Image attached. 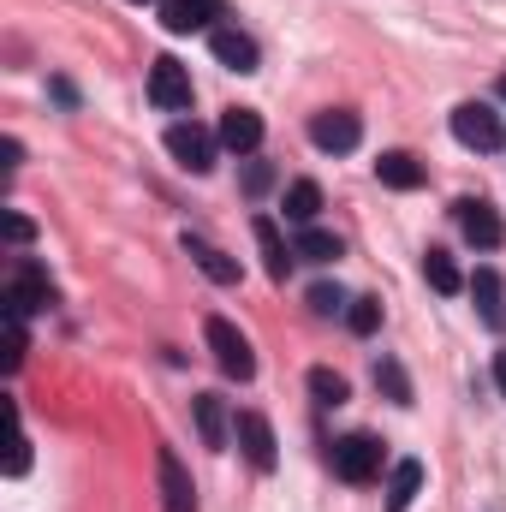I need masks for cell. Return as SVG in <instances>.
Instances as JSON below:
<instances>
[{"instance_id": "f1b7e54d", "label": "cell", "mask_w": 506, "mask_h": 512, "mask_svg": "<svg viewBox=\"0 0 506 512\" xmlns=\"http://www.w3.org/2000/svg\"><path fill=\"white\" fill-rule=\"evenodd\" d=\"M268 185H274V167H268V161H245V191H251V197H262Z\"/></svg>"}, {"instance_id": "1f68e13d", "label": "cell", "mask_w": 506, "mask_h": 512, "mask_svg": "<svg viewBox=\"0 0 506 512\" xmlns=\"http://www.w3.org/2000/svg\"><path fill=\"white\" fill-rule=\"evenodd\" d=\"M501 102H506V72H501Z\"/></svg>"}, {"instance_id": "2e32d148", "label": "cell", "mask_w": 506, "mask_h": 512, "mask_svg": "<svg viewBox=\"0 0 506 512\" xmlns=\"http://www.w3.org/2000/svg\"><path fill=\"white\" fill-rule=\"evenodd\" d=\"M376 179L387 185V191H417V185H423V161L405 155V149H387V155L376 161Z\"/></svg>"}, {"instance_id": "6da1fadb", "label": "cell", "mask_w": 506, "mask_h": 512, "mask_svg": "<svg viewBox=\"0 0 506 512\" xmlns=\"http://www.w3.org/2000/svg\"><path fill=\"white\" fill-rule=\"evenodd\" d=\"M203 340H209V352H215V364L233 376V382H251L256 376V358H251V340L227 322V316H209L203 322Z\"/></svg>"}, {"instance_id": "5bb4252c", "label": "cell", "mask_w": 506, "mask_h": 512, "mask_svg": "<svg viewBox=\"0 0 506 512\" xmlns=\"http://www.w3.org/2000/svg\"><path fill=\"white\" fill-rule=\"evenodd\" d=\"M209 48L227 72H256V42L245 30H209Z\"/></svg>"}, {"instance_id": "83f0119b", "label": "cell", "mask_w": 506, "mask_h": 512, "mask_svg": "<svg viewBox=\"0 0 506 512\" xmlns=\"http://www.w3.org/2000/svg\"><path fill=\"white\" fill-rule=\"evenodd\" d=\"M346 304H352V298H346L340 286H310V310H316V316H334V310H346Z\"/></svg>"}, {"instance_id": "d6986e66", "label": "cell", "mask_w": 506, "mask_h": 512, "mask_svg": "<svg viewBox=\"0 0 506 512\" xmlns=\"http://www.w3.org/2000/svg\"><path fill=\"white\" fill-rule=\"evenodd\" d=\"M191 411H197L203 447H227V405H221V393H197V399H191Z\"/></svg>"}, {"instance_id": "4316f807", "label": "cell", "mask_w": 506, "mask_h": 512, "mask_svg": "<svg viewBox=\"0 0 506 512\" xmlns=\"http://www.w3.org/2000/svg\"><path fill=\"white\" fill-rule=\"evenodd\" d=\"M30 471V441H24V429H18V417H12V441H6V477H24Z\"/></svg>"}, {"instance_id": "277c9868", "label": "cell", "mask_w": 506, "mask_h": 512, "mask_svg": "<svg viewBox=\"0 0 506 512\" xmlns=\"http://www.w3.org/2000/svg\"><path fill=\"white\" fill-rule=\"evenodd\" d=\"M149 102H155L161 114H179V108H191V72H185L173 54H161V60L149 66Z\"/></svg>"}, {"instance_id": "603a6c76", "label": "cell", "mask_w": 506, "mask_h": 512, "mask_svg": "<svg viewBox=\"0 0 506 512\" xmlns=\"http://www.w3.org/2000/svg\"><path fill=\"white\" fill-rule=\"evenodd\" d=\"M346 328H352V334H376L381 328V298H352V304H346Z\"/></svg>"}, {"instance_id": "d6a6232c", "label": "cell", "mask_w": 506, "mask_h": 512, "mask_svg": "<svg viewBox=\"0 0 506 512\" xmlns=\"http://www.w3.org/2000/svg\"><path fill=\"white\" fill-rule=\"evenodd\" d=\"M131 6H143V0H131Z\"/></svg>"}, {"instance_id": "ba28073f", "label": "cell", "mask_w": 506, "mask_h": 512, "mask_svg": "<svg viewBox=\"0 0 506 512\" xmlns=\"http://www.w3.org/2000/svg\"><path fill=\"white\" fill-rule=\"evenodd\" d=\"M155 477H161V507L167 512H197V483H191V471L179 465L173 447L155 453Z\"/></svg>"}, {"instance_id": "3957f363", "label": "cell", "mask_w": 506, "mask_h": 512, "mask_svg": "<svg viewBox=\"0 0 506 512\" xmlns=\"http://www.w3.org/2000/svg\"><path fill=\"white\" fill-rule=\"evenodd\" d=\"M310 143L328 149V155H346V149L364 143V120H358L352 108H322V114L310 120Z\"/></svg>"}, {"instance_id": "cb8c5ba5", "label": "cell", "mask_w": 506, "mask_h": 512, "mask_svg": "<svg viewBox=\"0 0 506 512\" xmlns=\"http://www.w3.org/2000/svg\"><path fill=\"white\" fill-rule=\"evenodd\" d=\"M310 393H316V405H346V376H334V370H310Z\"/></svg>"}, {"instance_id": "5b68a950", "label": "cell", "mask_w": 506, "mask_h": 512, "mask_svg": "<svg viewBox=\"0 0 506 512\" xmlns=\"http://www.w3.org/2000/svg\"><path fill=\"white\" fill-rule=\"evenodd\" d=\"M48 304H54V280L36 262H18V274L6 280V316H30V310H48Z\"/></svg>"}, {"instance_id": "ffe728a7", "label": "cell", "mask_w": 506, "mask_h": 512, "mask_svg": "<svg viewBox=\"0 0 506 512\" xmlns=\"http://www.w3.org/2000/svg\"><path fill=\"white\" fill-rule=\"evenodd\" d=\"M471 292H477V310H483V322H489V328H506V292H501V274H495V268H477Z\"/></svg>"}, {"instance_id": "9c48e42d", "label": "cell", "mask_w": 506, "mask_h": 512, "mask_svg": "<svg viewBox=\"0 0 506 512\" xmlns=\"http://www.w3.org/2000/svg\"><path fill=\"white\" fill-rule=\"evenodd\" d=\"M167 149H173V161L191 167V173H209V167H215V137L203 126H191V120L167 126Z\"/></svg>"}, {"instance_id": "4fadbf2b", "label": "cell", "mask_w": 506, "mask_h": 512, "mask_svg": "<svg viewBox=\"0 0 506 512\" xmlns=\"http://www.w3.org/2000/svg\"><path fill=\"white\" fill-rule=\"evenodd\" d=\"M251 233H256V251H262V268H268V280L280 286V280H286V268H292V251H286L280 227H274L268 215H256V221H251Z\"/></svg>"}, {"instance_id": "ac0fdd59", "label": "cell", "mask_w": 506, "mask_h": 512, "mask_svg": "<svg viewBox=\"0 0 506 512\" xmlns=\"http://www.w3.org/2000/svg\"><path fill=\"white\" fill-rule=\"evenodd\" d=\"M417 489H423V465H417V459H399V465L387 471V512H405L417 501Z\"/></svg>"}, {"instance_id": "7a4b0ae2", "label": "cell", "mask_w": 506, "mask_h": 512, "mask_svg": "<svg viewBox=\"0 0 506 512\" xmlns=\"http://www.w3.org/2000/svg\"><path fill=\"white\" fill-rule=\"evenodd\" d=\"M453 137H459L465 149L489 155V149L506 143V126H501V114H495L489 102H459V108H453Z\"/></svg>"}, {"instance_id": "d4e9b609", "label": "cell", "mask_w": 506, "mask_h": 512, "mask_svg": "<svg viewBox=\"0 0 506 512\" xmlns=\"http://www.w3.org/2000/svg\"><path fill=\"white\" fill-rule=\"evenodd\" d=\"M376 387H387V399H393V405H411V382H405V370H399L393 358H381V364H376Z\"/></svg>"}, {"instance_id": "8fae6325", "label": "cell", "mask_w": 506, "mask_h": 512, "mask_svg": "<svg viewBox=\"0 0 506 512\" xmlns=\"http://www.w3.org/2000/svg\"><path fill=\"white\" fill-rule=\"evenodd\" d=\"M221 18V0H161V24L173 36H191V30H215Z\"/></svg>"}, {"instance_id": "52a82bcc", "label": "cell", "mask_w": 506, "mask_h": 512, "mask_svg": "<svg viewBox=\"0 0 506 512\" xmlns=\"http://www.w3.org/2000/svg\"><path fill=\"white\" fill-rule=\"evenodd\" d=\"M453 215H459V233L477 245V251H495L506 239V227H501V215H495V203H483V197H459L453 203Z\"/></svg>"}, {"instance_id": "7c38bea8", "label": "cell", "mask_w": 506, "mask_h": 512, "mask_svg": "<svg viewBox=\"0 0 506 512\" xmlns=\"http://www.w3.org/2000/svg\"><path fill=\"white\" fill-rule=\"evenodd\" d=\"M215 137H221V149H233V155H256V143H262V114H256V108H227Z\"/></svg>"}, {"instance_id": "8992f818", "label": "cell", "mask_w": 506, "mask_h": 512, "mask_svg": "<svg viewBox=\"0 0 506 512\" xmlns=\"http://www.w3.org/2000/svg\"><path fill=\"white\" fill-rule=\"evenodd\" d=\"M334 471H340V483H370L381 471V441L376 435H346V441H334Z\"/></svg>"}, {"instance_id": "44dd1931", "label": "cell", "mask_w": 506, "mask_h": 512, "mask_svg": "<svg viewBox=\"0 0 506 512\" xmlns=\"http://www.w3.org/2000/svg\"><path fill=\"white\" fill-rule=\"evenodd\" d=\"M292 256H304V262H334V256H340V239L322 233V227H304V233L292 239Z\"/></svg>"}, {"instance_id": "e0dca14e", "label": "cell", "mask_w": 506, "mask_h": 512, "mask_svg": "<svg viewBox=\"0 0 506 512\" xmlns=\"http://www.w3.org/2000/svg\"><path fill=\"white\" fill-rule=\"evenodd\" d=\"M316 215H322V185L316 179H292L286 185V221L292 227H316Z\"/></svg>"}, {"instance_id": "7402d4cb", "label": "cell", "mask_w": 506, "mask_h": 512, "mask_svg": "<svg viewBox=\"0 0 506 512\" xmlns=\"http://www.w3.org/2000/svg\"><path fill=\"white\" fill-rule=\"evenodd\" d=\"M423 280H429V286H435L441 298H453V292L465 286V280H459V268H453V256H447V251H429V256H423Z\"/></svg>"}, {"instance_id": "30bf717a", "label": "cell", "mask_w": 506, "mask_h": 512, "mask_svg": "<svg viewBox=\"0 0 506 512\" xmlns=\"http://www.w3.org/2000/svg\"><path fill=\"white\" fill-rule=\"evenodd\" d=\"M233 435H239V447H245V459H251L256 471H274V459H280L274 447H280V441H274V429H268V417H262V411H239Z\"/></svg>"}, {"instance_id": "484cf974", "label": "cell", "mask_w": 506, "mask_h": 512, "mask_svg": "<svg viewBox=\"0 0 506 512\" xmlns=\"http://www.w3.org/2000/svg\"><path fill=\"white\" fill-rule=\"evenodd\" d=\"M24 316H6V376H18V364H24Z\"/></svg>"}, {"instance_id": "4dcf8cb0", "label": "cell", "mask_w": 506, "mask_h": 512, "mask_svg": "<svg viewBox=\"0 0 506 512\" xmlns=\"http://www.w3.org/2000/svg\"><path fill=\"white\" fill-rule=\"evenodd\" d=\"M495 387H501V399H506V352H495Z\"/></svg>"}, {"instance_id": "f546056e", "label": "cell", "mask_w": 506, "mask_h": 512, "mask_svg": "<svg viewBox=\"0 0 506 512\" xmlns=\"http://www.w3.org/2000/svg\"><path fill=\"white\" fill-rule=\"evenodd\" d=\"M30 233H36V227H30L24 215H6V239H12V245H30Z\"/></svg>"}, {"instance_id": "9a60e30c", "label": "cell", "mask_w": 506, "mask_h": 512, "mask_svg": "<svg viewBox=\"0 0 506 512\" xmlns=\"http://www.w3.org/2000/svg\"><path fill=\"white\" fill-rule=\"evenodd\" d=\"M185 256H191V262H197L215 286H239V262H233L227 251H215L209 239H191V233H185Z\"/></svg>"}]
</instances>
